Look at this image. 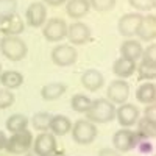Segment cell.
Instances as JSON below:
<instances>
[{
	"mask_svg": "<svg viewBox=\"0 0 156 156\" xmlns=\"http://www.w3.org/2000/svg\"><path fill=\"white\" fill-rule=\"evenodd\" d=\"M86 120L92 123H108L115 117V105L111 103L108 98H97L90 101V106L87 108Z\"/></svg>",
	"mask_w": 156,
	"mask_h": 156,
	"instance_id": "6da1fadb",
	"label": "cell"
},
{
	"mask_svg": "<svg viewBox=\"0 0 156 156\" xmlns=\"http://www.w3.org/2000/svg\"><path fill=\"white\" fill-rule=\"evenodd\" d=\"M0 51L9 61H22L27 56V44L19 36H3L0 39Z\"/></svg>",
	"mask_w": 156,
	"mask_h": 156,
	"instance_id": "7a4b0ae2",
	"label": "cell"
},
{
	"mask_svg": "<svg viewBox=\"0 0 156 156\" xmlns=\"http://www.w3.org/2000/svg\"><path fill=\"white\" fill-rule=\"evenodd\" d=\"M70 133H72V139L76 144L89 145V144H92L97 137V125L86 120V119H80L72 125Z\"/></svg>",
	"mask_w": 156,
	"mask_h": 156,
	"instance_id": "3957f363",
	"label": "cell"
},
{
	"mask_svg": "<svg viewBox=\"0 0 156 156\" xmlns=\"http://www.w3.org/2000/svg\"><path fill=\"white\" fill-rule=\"evenodd\" d=\"M33 133L28 129H23V131L14 133L11 134L6 140V147L5 150L11 154H25L27 151L31 150L33 145Z\"/></svg>",
	"mask_w": 156,
	"mask_h": 156,
	"instance_id": "277c9868",
	"label": "cell"
},
{
	"mask_svg": "<svg viewBox=\"0 0 156 156\" xmlns=\"http://www.w3.org/2000/svg\"><path fill=\"white\" fill-rule=\"evenodd\" d=\"M140 140L142 139L136 131H133L129 128H120L112 136V145H114V150H117L119 153H126L129 150L136 148Z\"/></svg>",
	"mask_w": 156,
	"mask_h": 156,
	"instance_id": "5b68a950",
	"label": "cell"
},
{
	"mask_svg": "<svg viewBox=\"0 0 156 156\" xmlns=\"http://www.w3.org/2000/svg\"><path fill=\"white\" fill-rule=\"evenodd\" d=\"M42 34L48 42H59L67 34V23L61 17H51L42 25Z\"/></svg>",
	"mask_w": 156,
	"mask_h": 156,
	"instance_id": "8992f818",
	"label": "cell"
},
{
	"mask_svg": "<svg viewBox=\"0 0 156 156\" xmlns=\"http://www.w3.org/2000/svg\"><path fill=\"white\" fill-rule=\"evenodd\" d=\"M51 61L53 64L59 67H69L72 64L76 62L78 59V51L75 50L73 45H69V44H61V45H56L53 50H51Z\"/></svg>",
	"mask_w": 156,
	"mask_h": 156,
	"instance_id": "52a82bcc",
	"label": "cell"
},
{
	"mask_svg": "<svg viewBox=\"0 0 156 156\" xmlns=\"http://www.w3.org/2000/svg\"><path fill=\"white\" fill-rule=\"evenodd\" d=\"M139 109L136 105H133V103H122V105L119 108H115V117L114 119H117V122H119V125L122 128H131L137 123L139 120Z\"/></svg>",
	"mask_w": 156,
	"mask_h": 156,
	"instance_id": "ba28073f",
	"label": "cell"
},
{
	"mask_svg": "<svg viewBox=\"0 0 156 156\" xmlns=\"http://www.w3.org/2000/svg\"><path fill=\"white\" fill-rule=\"evenodd\" d=\"M31 150L37 154V156H50L53 154L58 147H56V139L51 133H39L36 136V139H33V145Z\"/></svg>",
	"mask_w": 156,
	"mask_h": 156,
	"instance_id": "9c48e42d",
	"label": "cell"
},
{
	"mask_svg": "<svg viewBox=\"0 0 156 156\" xmlns=\"http://www.w3.org/2000/svg\"><path fill=\"white\" fill-rule=\"evenodd\" d=\"M128 97H129V84L125 80H120V78L112 80L106 90V98L114 105H122V103H126Z\"/></svg>",
	"mask_w": 156,
	"mask_h": 156,
	"instance_id": "30bf717a",
	"label": "cell"
},
{
	"mask_svg": "<svg viewBox=\"0 0 156 156\" xmlns=\"http://www.w3.org/2000/svg\"><path fill=\"white\" fill-rule=\"evenodd\" d=\"M47 20V6L42 2H33L25 11V22L33 28L42 27Z\"/></svg>",
	"mask_w": 156,
	"mask_h": 156,
	"instance_id": "8fae6325",
	"label": "cell"
},
{
	"mask_svg": "<svg viewBox=\"0 0 156 156\" xmlns=\"http://www.w3.org/2000/svg\"><path fill=\"white\" fill-rule=\"evenodd\" d=\"M140 12H128V14H123L119 19V23H117V28H119V33L128 39H131L133 36H136L139 23L142 20Z\"/></svg>",
	"mask_w": 156,
	"mask_h": 156,
	"instance_id": "7c38bea8",
	"label": "cell"
},
{
	"mask_svg": "<svg viewBox=\"0 0 156 156\" xmlns=\"http://www.w3.org/2000/svg\"><path fill=\"white\" fill-rule=\"evenodd\" d=\"M66 37H69V42L73 45H83L90 39V28L84 22L76 20V22L67 25Z\"/></svg>",
	"mask_w": 156,
	"mask_h": 156,
	"instance_id": "4fadbf2b",
	"label": "cell"
},
{
	"mask_svg": "<svg viewBox=\"0 0 156 156\" xmlns=\"http://www.w3.org/2000/svg\"><path fill=\"white\" fill-rule=\"evenodd\" d=\"M23 31H25V22L17 12L0 20V33L3 36H19Z\"/></svg>",
	"mask_w": 156,
	"mask_h": 156,
	"instance_id": "5bb4252c",
	"label": "cell"
},
{
	"mask_svg": "<svg viewBox=\"0 0 156 156\" xmlns=\"http://www.w3.org/2000/svg\"><path fill=\"white\" fill-rule=\"evenodd\" d=\"M137 37L144 42H153L156 37V16L154 14H148L144 16L139 23L137 28Z\"/></svg>",
	"mask_w": 156,
	"mask_h": 156,
	"instance_id": "9a60e30c",
	"label": "cell"
},
{
	"mask_svg": "<svg viewBox=\"0 0 156 156\" xmlns=\"http://www.w3.org/2000/svg\"><path fill=\"white\" fill-rule=\"evenodd\" d=\"M134 72H136V61H131L128 58L120 56L112 64V73L120 80H126L131 75H134Z\"/></svg>",
	"mask_w": 156,
	"mask_h": 156,
	"instance_id": "2e32d148",
	"label": "cell"
},
{
	"mask_svg": "<svg viewBox=\"0 0 156 156\" xmlns=\"http://www.w3.org/2000/svg\"><path fill=\"white\" fill-rule=\"evenodd\" d=\"M81 84H83L84 89L90 90V92H95V90H98L103 84H105V78H103V75L98 70L87 69L81 75Z\"/></svg>",
	"mask_w": 156,
	"mask_h": 156,
	"instance_id": "e0dca14e",
	"label": "cell"
},
{
	"mask_svg": "<svg viewBox=\"0 0 156 156\" xmlns=\"http://www.w3.org/2000/svg\"><path fill=\"white\" fill-rule=\"evenodd\" d=\"M70 128H72V122L67 115H61V114L51 115L48 129L53 136H66L70 131Z\"/></svg>",
	"mask_w": 156,
	"mask_h": 156,
	"instance_id": "ac0fdd59",
	"label": "cell"
},
{
	"mask_svg": "<svg viewBox=\"0 0 156 156\" xmlns=\"http://www.w3.org/2000/svg\"><path fill=\"white\" fill-rule=\"evenodd\" d=\"M90 9L89 0H67L66 2V12L72 19L84 17Z\"/></svg>",
	"mask_w": 156,
	"mask_h": 156,
	"instance_id": "d6986e66",
	"label": "cell"
},
{
	"mask_svg": "<svg viewBox=\"0 0 156 156\" xmlns=\"http://www.w3.org/2000/svg\"><path fill=\"white\" fill-rule=\"evenodd\" d=\"M142 44L136 39H126V41L122 42L120 45V56L128 58L131 61H137L142 56Z\"/></svg>",
	"mask_w": 156,
	"mask_h": 156,
	"instance_id": "ffe728a7",
	"label": "cell"
},
{
	"mask_svg": "<svg viewBox=\"0 0 156 156\" xmlns=\"http://www.w3.org/2000/svg\"><path fill=\"white\" fill-rule=\"evenodd\" d=\"M136 100L142 105H151L156 100V84L153 81L142 83L136 90Z\"/></svg>",
	"mask_w": 156,
	"mask_h": 156,
	"instance_id": "44dd1931",
	"label": "cell"
},
{
	"mask_svg": "<svg viewBox=\"0 0 156 156\" xmlns=\"http://www.w3.org/2000/svg\"><path fill=\"white\" fill-rule=\"evenodd\" d=\"M67 90V86L64 83H59V81H53V83H48L45 86H42L41 89V97L47 101H53V100H58L61 95L66 94Z\"/></svg>",
	"mask_w": 156,
	"mask_h": 156,
	"instance_id": "7402d4cb",
	"label": "cell"
},
{
	"mask_svg": "<svg viewBox=\"0 0 156 156\" xmlns=\"http://www.w3.org/2000/svg\"><path fill=\"white\" fill-rule=\"evenodd\" d=\"M0 83H2L5 89H9V90L17 89L23 83V75L17 70H5L0 73Z\"/></svg>",
	"mask_w": 156,
	"mask_h": 156,
	"instance_id": "603a6c76",
	"label": "cell"
},
{
	"mask_svg": "<svg viewBox=\"0 0 156 156\" xmlns=\"http://www.w3.org/2000/svg\"><path fill=\"white\" fill-rule=\"evenodd\" d=\"M136 72L139 81H153L156 78V64L142 59L139 64H136Z\"/></svg>",
	"mask_w": 156,
	"mask_h": 156,
	"instance_id": "cb8c5ba5",
	"label": "cell"
},
{
	"mask_svg": "<svg viewBox=\"0 0 156 156\" xmlns=\"http://www.w3.org/2000/svg\"><path fill=\"white\" fill-rule=\"evenodd\" d=\"M28 123H30V120H28L27 115H23V114H12V115H9L6 119V129L11 134H14V133H19V131L27 129Z\"/></svg>",
	"mask_w": 156,
	"mask_h": 156,
	"instance_id": "d4e9b609",
	"label": "cell"
},
{
	"mask_svg": "<svg viewBox=\"0 0 156 156\" xmlns=\"http://www.w3.org/2000/svg\"><path fill=\"white\" fill-rule=\"evenodd\" d=\"M136 126H137L136 133L140 136V139H153L156 136V122L147 119V117H139Z\"/></svg>",
	"mask_w": 156,
	"mask_h": 156,
	"instance_id": "484cf974",
	"label": "cell"
},
{
	"mask_svg": "<svg viewBox=\"0 0 156 156\" xmlns=\"http://www.w3.org/2000/svg\"><path fill=\"white\" fill-rule=\"evenodd\" d=\"M90 100L86 94H75L72 98H70V105H72V109L80 112V114H84L87 111V108L90 106Z\"/></svg>",
	"mask_w": 156,
	"mask_h": 156,
	"instance_id": "4316f807",
	"label": "cell"
},
{
	"mask_svg": "<svg viewBox=\"0 0 156 156\" xmlns=\"http://www.w3.org/2000/svg\"><path fill=\"white\" fill-rule=\"evenodd\" d=\"M50 119L51 115L48 112H36L31 119V123L34 126L36 131H41V133H45L48 131V126H50Z\"/></svg>",
	"mask_w": 156,
	"mask_h": 156,
	"instance_id": "83f0119b",
	"label": "cell"
},
{
	"mask_svg": "<svg viewBox=\"0 0 156 156\" xmlns=\"http://www.w3.org/2000/svg\"><path fill=\"white\" fill-rule=\"evenodd\" d=\"M17 9V0H0V20L14 14Z\"/></svg>",
	"mask_w": 156,
	"mask_h": 156,
	"instance_id": "f1b7e54d",
	"label": "cell"
},
{
	"mask_svg": "<svg viewBox=\"0 0 156 156\" xmlns=\"http://www.w3.org/2000/svg\"><path fill=\"white\" fill-rule=\"evenodd\" d=\"M89 5L98 12H105L115 6V0H89Z\"/></svg>",
	"mask_w": 156,
	"mask_h": 156,
	"instance_id": "f546056e",
	"label": "cell"
},
{
	"mask_svg": "<svg viewBox=\"0 0 156 156\" xmlns=\"http://www.w3.org/2000/svg\"><path fill=\"white\" fill-rule=\"evenodd\" d=\"M128 3L137 11H153L156 6V0H128Z\"/></svg>",
	"mask_w": 156,
	"mask_h": 156,
	"instance_id": "4dcf8cb0",
	"label": "cell"
},
{
	"mask_svg": "<svg viewBox=\"0 0 156 156\" xmlns=\"http://www.w3.org/2000/svg\"><path fill=\"white\" fill-rule=\"evenodd\" d=\"M14 103V94L9 89H0V109H6Z\"/></svg>",
	"mask_w": 156,
	"mask_h": 156,
	"instance_id": "1f68e13d",
	"label": "cell"
},
{
	"mask_svg": "<svg viewBox=\"0 0 156 156\" xmlns=\"http://www.w3.org/2000/svg\"><path fill=\"white\" fill-rule=\"evenodd\" d=\"M140 59L148 61V62H154V64H156V44H150L147 48L142 50Z\"/></svg>",
	"mask_w": 156,
	"mask_h": 156,
	"instance_id": "d6a6232c",
	"label": "cell"
},
{
	"mask_svg": "<svg viewBox=\"0 0 156 156\" xmlns=\"http://www.w3.org/2000/svg\"><path fill=\"white\" fill-rule=\"evenodd\" d=\"M144 117H147V119L156 122V105H154V103H151V105H147V106H145Z\"/></svg>",
	"mask_w": 156,
	"mask_h": 156,
	"instance_id": "836d02e7",
	"label": "cell"
},
{
	"mask_svg": "<svg viewBox=\"0 0 156 156\" xmlns=\"http://www.w3.org/2000/svg\"><path fill=\"white\" fill-rule=\"evenodd\" d=\"M137 148H139L142 153H151V151H153V144H151L148 139H142L139 144H137Z\"/></svg>",
	"mask_w": 156,
	"mask_h": 156,
	"instance_id": "e575fe53",
	"label": "cell"
},
{
	"mask_svg": "<svg viewBox=\"0 0 156 156\" xmlns=\"http://www.w3.org/2000/svg\"><path fill=\"white\" fill-rule=\"evenodd\" d=\"M98 156H122V154L114 148H101L98 151Z\"/></svg>",
	"mask_w": 156,
	"mask_h": 156,
	"instance_id": "d590c367",
	"label": "cell"
},
{
	"mask_svg": "<svg viewBox=\"0 0 156 156\" xmlns=\"http://www.w3.org/2000/svg\"><path fill=\"white\" fill-rule=\"evenodd\" d=\"M66 2H67V0H42V3L45 6H61Z\"/></svg>",
	"mask_w": 156,
	"mask_h": 156,
	"instance_id": "8d00e7d4",
	"label": "cell"
},
{
	"mask_svg": "<svg viewBox=\"0 0 156 156\" xmlns=\"http://www.w3.org/2000/svg\"><path fill=\"white\" fill-rule=\"evenodd\" d=\"M6 140H8V136L5 131H0V150H5L6 147Z\"/></svg>",
	"mask_w": 156,
	"mask_h": 156,
	"instance_id": "74e56055",
	"label": "cell"
},
{
	"mask_svg": "<svg viewBox=\"0 0 156 156\" xmlns=\"http://www.w3.org/2000/svg\"><path fill=\"white\" fill-rule=\"evenodd\" d=\"M50 156H67V154L64 153V151H59V150H56L53 154H50Z\"/></svg>",
	"mask_w": 156,
	"mask_h": 156,
	"instance_id": "f35d334b",
	"label": "cell"
},
{
	"mask_svg": "<svg viewBox=\"0 0 156 156\" xmlns=\"http://www.w3.org/2000/svg\"><path fill=\"white\" fill-rule=\"evenodd\" d=\"M23 156H37V154H36V153H34L33 150H30V151H27V153H25Z\"/></svg>",
	"mask_w": 156,
	"mask_h": 156,
	"instance_id": "ab89813d",
	"label": "cell"
},
{
	"mask_svg": "<svg viewBox=\"0 0 156 156\" xmlns=\"http://www.w3.org/2000/svg\"><path fill=\"white\" fill-rule=\"evenodd\" d=\"M0 73H2V64H0Z\"/></svg>",
	"mask_w": 156,
	"mask_h": 156,
	"instance_id": "60d3db41",
	"label": "cell"
}]
</instances>
